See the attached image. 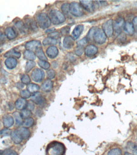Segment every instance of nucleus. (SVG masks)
<instances>
[{"label":"nucleus","mask_w":137,"mask_h":155,"mask_svg":"<svg viewBox=\"0 0 137 155\" xmlns=\"http://www.w3.org/2000/svg\"><path fill=\"white\" fill-rule=\"evenodd\" d=\"M36 22L38 26L41 29L48 28L51 24L49 16L46 13H41L36 17Z\"/></svg>","instance_id":"nucleus-3"},{"label":"nucleus","mask_w":137,"mask_h":155,"mask_svg":"<svg viewBox=\"0 0 137 155\" xmlns=\"http://www.w3.org/2000/svg\"><path fill=\"white\" fill-rule=\"evenodd\" d=\"M36 66L35 62L33 61H28L26 64L25 66V71L27 73H29V71L33 69Z\"/></svg>","instance_id":"nucleus-37"},{"label":"nucleus","mask_w":137,"mask_h":155,"mask_svg":"<svg viewBox=\"0 0 137 155\" xmlns=\"http://www.w3.org/2000/svg\"><path fill=\"white\" fill-rule=\"evenodd\" d=\"M3 124L5 128H9L14 124V117L10 114H6L3 117Z\"/></svg>","instance_id":"nucleus-13"},{"label":"nucleus","mask_w":137,"mask_h":155,"mask_svg":"<svg viewBox=\"0 0 137 155\" xmlns=\"http://www.w3.org/2000/svg\"><path fill=\"white\" fill-rule=\"evenodd\" d=\"M125 155H133V154H132V153H129V152H126V153H125Z\"/></svg>","instance_id":"nucleus-55"},{"label":"nucleus","mask_w":137,"mask_h":155,"mask_svg":"<svg viewBox=\"0 0 137 155\" xmlns=\"http://www.w3.org/2000/svg\"><path fill=\"white\" fill-rule=\"evenodd\" d=\"M36 55L40 59V61H47V57L45 55L43 49L41 48H38L37 50H36Z\"/></svg>","instance_id":"nucleus-28"},{"label":"nucleus","mask_w":137,"mask_h":155,"mask_svg":"<svg viewBox=\"0 0 137 155\" xmlns=\"http://www.w3.org/2000/svg\"><path fill=\"white\" fill-rule=\"evenodd\" d=\"M55 29L54 28H52V29H48V30H47L46 31V33H53V32H54L55 31Z\"/></svg>","instance_id":"nucleus-54"},{"label":"nucleus","mask_w":137,"mask_h":155,"mask_svg":"<svg viewBox=\"0 0 137 155\" xmlns=\"http://www.w3.org/2000/svg\"><path fill=\"white\" fill-rule=\"evenodd\" d=\"M15 27L19 30V31H21V33H25L26 31H28V28L26 27L25 24L22 22V21H19L17 22L15 24Z\"/></svg>","instance_id":"nucleus-31"},{"label":"nucleus","mask_w":137,"mask_h":155,"mask_svg":"<svg viewBox=\"0 0 137 155\" xmlns=\"http://www.w3.org/2000/svg\"><path fill=\"white\" fill-rule=\"evenodd\" d=\"M28 105V101H26L25 99L23 98H18L15 103V107L19 111H22L27 107Z\"/></svg>","instance_id":"nucleus-16"},{"label":"nucleus","mask_w":137,"mask_h":155,"mask_svg":"<svg viewBox=\"0 0 137 155\" xmlns=\"http://www.w3.org/2000/svg\"><path fill=\"white\" fill-rule=\"evenodd\" d=\"M60 33H58V32H53V33H51L48 35V37L55 39V40H57L58 38H60Z\"/></svg>","instance_id":"nucleus-50"},{"label":"nucleus","mask_w":137,"mask_h":155,"mask_svg":"<svg viewBox=\"0 0 137 155\" xmlns=\"http://www.w3.org/2000/svg\"><path fill=\"white\" fill-rule=\"evenodd\" d=\"M127 147L128 149L132 151V154L133 155H137V145L132 142H129L127 144Z\"/></svg>","instance_id":"nucleus-34"},{"label":"nucleus","mask_w":137,"mask_h":155,"mask_svg":"<svg viewBox=\"0 0 137 155\" xmlns=\"http://www.w3.org/2000/svg\"><path fill=\"white\" fill-rule=\"evenodd\" d=\"M61 10L65 16H69L70 14V4L68 3H64L61 6Z\"/></svg>","instance_id":"nucleus-30"},{"label":"nucleus","mask_w":137,"mask_h":155,"mask_svg":"<svg viewBox=\"0 0 137 155\" xmlns=\"http://www.w3.org/2000/svg\"><path fill=\"white\" fill-rule=\"evenodd\" d=\"M88 42V41L87 40V38H84L82 39V40H80L77 43V47H80L84 48V47H85L86 45H87Z\"/></svg>","instance_id":"nucleus-44"},{"label":"nucleus","mask_w":137,"mask_h":155,"mask_svg":"<svg viewBox=\"0 0 137 155\" xmlns=\"http://www.w3.org/2000/svg\"><path fill=\"white\" fill-rule=\"evenodd\" d=\"M4 56L5 57H8V58L11 57V58H15H15H20L21 56V54L19 51H17L14 48L7 51V52L5 54Z\"/></svg>","instance_id":"nucleus-26"},{"label":"nucleus","mask_w":137,"mask_h":155,"mask_svg":"<svg viewBox=\"0 0 137 155\" xmlns=\"http://www.w3.org/2000/svg\"><path fill=\"white\" fill-rule=\"evenodd\" d=\"M49 18L51 23L55 25H59L66 20V17L61 12L57 10H51L49 13Z\"/></svg>","instance_id":"nucleus-2"},{"label":"nucleus","mask_w":137,"mask_h":155,"mask_svg":"<svg viewBox=\"0 0 137 155\" xmlns=\"http://www.w3.org/2000/svg\"><path fill=\"white\" fill-rule=\"evenodd\" d=\"M5 40H6V36H5V35L3 34L2 33H1V32H0V45H3L5 43Z\"/></svg>","instance_id":"nucleus-53"},{"label":"nucleus","mask_w":137,"mask_h":155,"mask_svg":"<svg viewBox=\"0 0 137 155\" xmlns=\"http://www.w3.org/2000/svg\"><path fill=\"white\" fill-rule=\"evenodd\" d=\"M27 107H28V109H29V111L33 110V109H34V107H35V106H34V103L33 102H32V101H30V102H28Z\"/></svg>","instance_id":"nucleus-52"},{"label":"nucleus","mask_w":137,"mask_h":155,"mask_svg":"<svg viewBox=\"0 0 137 155\" xmlns=\"http://www.w3.org/2000/svg\"><path fill=\"white\" fill-rule=\"evenodd\" d=\"M84 30V25L82 24L77 25L74 29L73 33H72V37L73 38L74 40H77L80 38L81 35L82 34Z\"/></svg>","instance_id":"nucleus-19"},{"label":"nucleus","mask_w":137,"mask_h":155,"mask_svg":"<svg viewBox=\"0 0 137 155\" xmlns=\"http://www.w3.org/2000/svg\"><path fill=\"white\" fill-rule=\"evenodd\" d=\"M54 88V82L51 80H46L42 84L41 90L44 92H50Z\"/></svg>","instance_id":"nucleus-17"},{"label":"nucleus","mask_w":137,"mask_h":155,"mask_svg":"<svg viewBox=\"0 0 137 155\" xmlns=\"http://www.w3.org/2000/svg\"><path fill=\"white\" fill-rule=\"evenodd\" d=\"M2 50H0V53H1V52H2Z\"/></svg>","instance_id":"nucleus-56"},{"label":"nucleus","mask_w":137,"mask_h":155,"mask_svg":"<svg viewBox=\"0 0 137 155\" xmlns=\"http://www.w3.org/2000/svg\"><path fill=\"white\" fill-rule=\"evenodd\" d=\"M133 24L134 26V29H135V33L134 35H135V36L137 38V16L135 17L133 20Z\"/></svg>","instance_id":"nucleus-51"},{"label":"nucleus","mask_w":137,"mask_h":155,"mask_svg":"<svg viewBox=\"0 0 137 155\" xmlns=\"http://www.w3.org/2000/svg\"><path fill=\"white\" fill-rule=\"evenodd\" d=\"M125 19L122 17H119L116 19L114 23V30L116 35H119L122 33V31L124 29L125 25Z\"/></svg>","instance_id":"nucleus-8"},{"label":"nucleus","mask_w":137,"mask_h":155,"mask_svg":"<svg viewBox=\"0 0 137 155\" xmlns=\"http://www.w3.org/2000/svg\"><path fill=\"white\" fill-rule=\"evenodd\" d=\"M70 14L74 17H80L84 15L83 8L80 3L73 2L70 4Z\"/></svg>","instance_id":"nucleus-5"},{"label":"nucleus","mask_w":137,"mask_h":155,"mask_svg":"<svg viewBox=\"0 0 137 155\" xmlns=\"http://www.w3.org/2000/svg\"><path fill=\"white\" fill-rule=\"evenodd\" d=\"M38 65L40 68L44 70H48L50 68V64L48 61H39Z\"/></svg>","instance_id":"nucleus-36"},{"label":"nucleus","mask_w":137,"mask_h":155,"mask_svg":"<svg viewBox=\"0 0 137 155\" xmlns=\"http://www.w3.org/2000/svg\"><path fill=\"white\" fill-rule=\"evenodd\" d=\"M80 5L83 9L90 13L93 12L96 8L95 2L89 1V0H87V1H80Z\"/></svg>","instance_id":"nucleus-10"},{"label":"nucleus","mask_w":137,"mask_h":155,"mask_svg":"<svg viewBox=\"0 0 137 155\" xmlns=\"http://www.w3.org/2000/svg\"><path fill=\"white\" fill-rule=\"evenodd\" d=\"M21 81L25 85H29L31 82V78L28 74H23L21 77Z\"/></svg>","instance_id":"nucleus-40"},{"label":"nucleus","mask_w":137,"mask_h":155,"mask_svg":"<svg viewBox=\"0 0 137 155\" xmlns=\"http://www.w3.org/2000/svg\"><path fill=\"white\" fill-rule=\"evenodd\" d=\"M102 30L106 35L107 37H112L114 34V23L112 19H109L102 25Z\"/></svg>","instance_id":"nucleus-6"},{"label":"nucleus","mask_w":137,"mask_h":155,"mask_svg":"<svg viewBox=\"0 0 137 155\" xmlns=\"http://www.w3.org/2000/svg\"><path fill=\"white\" fill-rule=\"evenodd\" d=\"M47 55L50 59H55L58 55V50L55 46H50L47 50Z\"/></svg>","instance_id":"nucleus-18"},{"label":"nucleus","mask_w":137,"mask_h":155,"mask_svg":"<svg viewBox=\"0 0 137 155\" xmlns=\"http://www.w3.org/2000/svg\"><path fill=\"white\" fill-rule=\"evenodd\" d=\"M13 116H14V119L15 120L16 125L21 126L23 124V118L21 116V114L18 112H14L13 113Z\"/></svg>","instance_id":"nucleus-27"},{"label":"nucleus","mask_w":137,"mask_h":155,"mask_svg":"<svg viewBox=\"0 0 137 155\" xmlns=\"http://www.w3.org/2000/svg\"><path fill=\"white\" fill-rule=\"evenodd\" d=\"M17 130L19 132V134H21L23 140L28 139L31 135V132H30L29 129L28 128L24 127L18 128Z\"/></svg>","instance_id":"nucleus-23"},{"label":"nucleus","mask_w":137,"mask_h":155,"mask_svg":"<svg viewBox=\"0 0 137 155\" xmlns=\"http://www.w3.org/2000/svg\"><path fill=\"white\" fill-rule=\"evenodd\" d=\"M66 59L70 62H74L76 61V57L73 53H68L66 56Z\"/></svg>","instance_id":"nucleus-43"},{"label":"nucleus","mask_w":137,"mask_h":155,"mask_svg":"<svg viewBox=\"0 0 137 155\" xmlns=\"http://www.w3.org/2000/svg\"><path fill=\"white\" fill-rule=\"evenodd\" d=\"M25 48L28 50L32 51L34 50H37L38 48H41V43L40 41L38 40H32L30 41H28L27 43L25 45Z\"/></svg>","instance_id":"nucleus-12"},{"label":"nucleus","mask_w":137,"mask_h":155,"mask_svg":"<svg viewBox=\"0 0 137 155\" xmlns=\"http://www.w3.org/2000/svg\"><path fill=\"white\" fill-rule=\"evenodd\" d=\"M43 44L44 46H48V45H50V46H55V45L57 44V40H55V39L48 37L47 38H45L43 40Z\"/></svg>","instance_id":"nucleus-29"},{"label":"nucleus","mask_w":137,"mask_h":155,"mask_svg":"<svg viewBox=\"0 0 137 155\" xmlns=\"http://www.w3.org/2000/svg\"><path fill=\"white\" fill-rule=\"evenodd\" d=\"M40 89V86L34 83H30L28 86V90L31 93L34 94L36 92H38Z\"/></svg>","instance_id":"nucleus-32"},{"label":"nucleus","mask_w":137,"mask_h":155,"mask_svg":"<svg viewBox=\"0 0 137 155\" xmlns=\"http://www.w3.org/2000/svg\"><path fill=\"white\" fill-rule=\"evenodd\" d=\"M117 40L121 43H125L126 41V36L125 33H121L120 35H118L117 37Z\"/></svg>","instance_id":"nucleus-48"},{"label":"nucleus","mask_w":137,"mask_h":155,"mask_svg":"<svg viewBox=\"0 0 137 155\" xmlns=\"http://www.w3.org/2000/svg\"><path fill=\"white\" fill-rule=\"evenodd\" d=\"M0 155H18V153L15 150L7 149L0 152Z\"/></svg>","instance_id":"nucleus-38"},{"label":"nucleus","mask_w":137,"mask_h":155,"mask_svg":"<svg viewBox=\"0 0 137 155\" xmlns=\"http://www.w3.org/2000/svg\"><path fill=\"white\" fill-rule=\"evenodd\" d=\"M10 137H11L12 141L16 144H21L23 140L22 136L21 135V134H19V132H18L17 130L11 131V134H10Z\"/></svg>","instance_id":"nucleus-15"},{"label":"nucleus","mask_w":137,"mask_h":155,"mask_svg":"<svg viewBox=\"0 0 137 155\" xmlns=\"http://www.w3.org/2000/svg\"><path fill=\"white\" fill-rule=\"evenodd\" d=\"M98 51H99V49L94 45H89L84 49V54L89 57H93L98 53Z\"/></svg>","instance_id":"nucleus-11"},{"label":"nucleus","mask_w":137,"mask_h":155,"mask_svg":"<svg viewBox=\"0 0 137 155\" xmlns=\"http://www.w3.org/2000/svg\"><path fill=\"white\" fill-rule=\"evenodd\" d=\"M20 95L21 98L23 99H28L31 97V92L29 91L28 90H23L21 92Z\"/></svg>","instance_id":"nucleus-39"},{"label":"nucleus","mask_w":137,"mask_h":155,"mask_svg":"<svg viewBox=\"0 0 137 155\" xmlns=\"http://www.w3.org/2000/svg\"><path fill=\"white\" fill-rule=\"evenodd\" d=\"M66 151L64 145L59 142H53L50 143L47 150L48 155H64Z\"/></svg>","instance_id":"nucleus-1"},{"label":"nucleus","mask_w":137,"mask_h":155,"mask_svg":"<svg viewBox=\"0 0 137 155\" xmlns=\"http://www.w3.org/2000/svg\"><path fill=\"white\" fill-rule=\"evenodd\" d=\"M84 52V48L83 47H77L74 50L75 55H76L77 56H81Z\"/></svg>","instance_id":"nucleus-46"},{"label":"nucleus","mask_w":137,"mask_h":155,"mask_svg":"<svg viewBox=\"0 0 137 155\" xmlns=\"http://www.w3.org/2000/svg\"><path fill=\"white\" fill-rule=\"evenodd\" d=\"M95 28H96V27H93V28H91L90 29V30L89 31L87 35V36H86L88 41H91L93 40V35L94 33V31L95 30Z\"/></svg>","instance_id":"nucleus-45"},{"label":"nucleus","mask_w":137,"mask_h":155,"mask_svg":"<svg viewBox=\"0 0 137 155\" xmlns=\"http://www.w3.org/2000/svg\"><path fill=\"white\" fill-rule=\"evenodd\" d=\"M11 131L9 130L8 128H5L3 129V130H0V137H5V136H8V135H10Z\"/></svg>","instance_id":"nucleus-42"},{"label":"nucleus","mask_w":137,"mask_h":155,"mask_svg":"<svg viewBox=\"0 0 137 155\" xmlns=\"http://www.w3.org/2000/svg\"><path fill=\"white\" fill-rule=\"evenodd\" d=\"M34 124V120L32 118H25L23 121V125L25 128H30L32 127Z\"/></svg>","instance_id":"nucleus-33"},{"label":"nucleus","mask_w":137,"mask_h":155,"mask_svg":"<svg viewBox=\"0 0 137 155\" xmlns=\"http://www.w3.org/2000/svg\"><path fill=\"white\" fill-rule=\"evenodd\" d=\"M24 57L25 59L29 61H33L36 59V55L32 51L26 50L24 51Z\"/></svg>","instance_id":"nucleus-25"},{"label":"nucleus","mask_w":137,"mask_h":155,"mask_svg":"<svg viewBox=\"0 0 137 155\" xmlns=\"http://www.w3.org/2000/svg\"><path fill=\"white\" fill-rule=\"evenodd\" d=\"M5 63L6 68L9 69H14L17 66L18 62L17 59H15V58L9 57L8 59H6Z\"/></svg>","instance_id":"nucleus-21"},{"label":"nucleus","mask_w":137,"mask_h":155,"mask_svg":"<svg viewBox=\"0 0 137 155\" xmlns=\"http://www.w3.org/2000/svg\"><path fill=\"white\" fill-rule=\"evenodd\" d=\"M31 101L33 102L34 104L40 106V107H44L45 106L46 104H47L46 99L41 95V94L39 92H36L32 95Z\"/></svg>","instance_id":"nucleus-7"},{"label":"nucleus","mask_w":137,"mask_h":155,"mask_svg":"<svg viewBox=\"0 0 137 155\" xmlns=\"http://www.w3.org/2000/svg\"><path fill=\"white\" fill-rule=\"evenodd\" d=\"M5 35L6 37L7 38L8 40H14V39H15L17 36V34L16 33L15 31L11 27L6 28L5 31Z\"/></svg>","instance_id":"nucleus-20"},{"label":"nucleus","mask_w":137,"mask_h":155,"mask_svg":"<svg viewBox=\"0 0 137 155\" xmlns=\"http://www.w3.org/2000/svg\"><path fill=\"white\" fill-rule=\"evenodd\" d=\"M47 74V76L48 78V79L51 80L52 79H54L56 75V73L54 69H48Z\"/></svg>","instance_id":"nucleus-47"},{"label":"nucleus","mask_w":137,"mask_h":155,"mask_svg":"<svg viewBox=\"0 0 137 155\" xmlns=\"http://www.w3.org/2000/svg\"><path fill=\"white\" fill-rule=\"evenodd\" d=\"M32 80L37 83H41L44 78V72L41 69H35L31 73Z\"/></svg>","instance_id":"nucleus-9"},{"label":"nucleus","mask_w":137,"mask_h":155,"mask_svg":"<svg viewBox=\"0 0 137 155\" xmlns=\"http://www.w3.org/2000/svg\"><path fill=\"white\" fill-rule=\"evenodd\" d=\"M107 155H122V151L119 147H114L109 150Z\"/></svg>","instance_id":"nucleus-35"},{"label":"nucleus","mask_w":137,"mask_h":155,"mask_svg":"<svg viewBox=\"0 0 137 155\" xmlns=\"http://www.w3.org/2000/svg\"><path fill=\"white\" fill-rule=\"evenodd\" d=\"M70 31V29L69 27H65L61 29L60 32L62 35H67L69 34Z\"/></svg>","instance_id":"nucleus-49"},{"label":"nucleus","mask_w":137,"mask_h":155,"mask_svg":"<svg viewBox=\"0 0 137 155\" xmlns=\"http://www.w3.org/2000/svg\"><path fill=\"white\" fill-rule=\"evenodd\" d=\"M21 116L22 118H30V116L32 115V113H31V111H29V109H24V110L22 111L21 112Z\"/></svg>","instance_id":"nucleus-41"},{"label":"nucleus","mask_w":137,"mask_h":155,"mask_svg":"<svg viewBox=\"0 0 137 155\" xmlns=\"http://www.w3.org/2000/svg\"><path fill=\"white\" fill-rule=\"evenodd\" d=\"M26 27L28 28V29H30L32 31H37L38 28V25H37V23H36V22L32 20V19H27L26 20V24H25Z\"/></svg>","instance_id":"nucleus-22"},{"label":"nucleus","mask_w":137,"mask_h":155,"mask_svg":"<svg viewBox=\"0 0 137 155\" xmlns=\"http://www.w3.org/2000/svg\"><path fill=\"white\" fill-rule=\"evenodd\" d=\"M107 36L102 29L96 28L93 35V41L99 45L104 44L107 41Z\"/></svg>","instance_id":"nucleus-4"},{"label":"nucleus","mask_w":137,"mask_h":155,"mask_svg":"<svg viewBox=\"0 0 137 155\" xmlns=\"http://www.w3.org/2000/svg\"><path fill=\"white\" fill-rule=\"evenodd\" d=\"M124 30L126 33L129 35H133L135 33V29L133 24L131 22H127L125 23V27H124Z\"/></svg>","instance_id":"nucleus-24"},{"label":"nucleus","mask_w":137,"mask_h":155,"mask_svg":"<svg viewBox=\"0 0 137 155\" xmlns=\"http://www.w3.org/2000/svg\"><path fill=\"white\" fill-rule=\"evenodd\" d=\"M74 40L70 36H67L64 38L63 40V46L66 49H71L74 45Z\"/></svg>","instance_id":"nucleus-14"}]
</instances>
